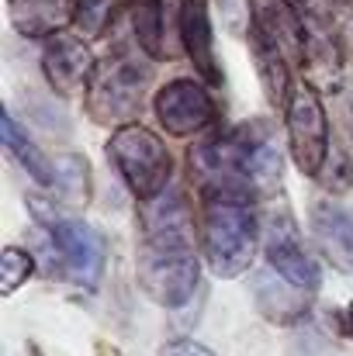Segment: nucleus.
Wrapping results in <instances>:
<instances>
[{"label":"nucleus","mask_w":353,"mask_h":356,"mask_svg":"<svg viewBox=\"0 0 353 356\" xmlns=\"http://www.w3.org/2000/svg\"><path fill=\"white\" fill-rule=\"evenodd\" d=\"M152 111H156L159 128L173 138H187L194 131H205L219 115L208 87L198 80H187V76L163 83L152 97Z\"/></svg>","instance_id":"6e6552de"},{"label":"nucleus","mask_w":353,"mask_h":356,"mask_svg":"<svg viewBox=\"0 0 353 356\" xmlns=\"http://www.w3.org/2000/svg\"><path fill=\"white\" fill-rule=\"evenodd\" d=\"M347 59H350V66H353V28H350V35H347Z\"/></svg>","instance_id":"5701e85b"},{"label":"nucleus","mask_w":353,"mask_h":356,"mask_svg":"<svg viewBox=\"0 0 353 356\" xmlns=\"http://www.w3.org/2000/svg\"><path fill=\"white\" fill-rule=\"evenodd\" d=\"M180 42L194 70L205 76V83L219 87L222 70L215 59V35H212V7L208 0H180Z\"/></svg>","instance_id":"9d476101"},{"label":"nucleus","mask_w":353,"mask_h":356,"mask_svg":"<svg viewBox=\"0 0 353 356\" xmlns=\"http://www.w3.org/2000/svg\"><path fill=\"white\" fill-rule=\"evenodd\" d=\"M132 35L149 59H163V7L159 0H132Z\"/></svg>","instance_id":"dca6fc26"},{"label":"nucleus","mask_w":353,"mask_h":356,"mask_svg":"<svg viewBox=\"0 0 353 356\" xmlns=\"http://www.w3.org/2000/svg\"><path fill=\"white\" fill-rule=\"evenodd\" d=\"M222 10H226V24H229L233 31H242L253 7H249V0H222Z\"/></svg>","instance_id":"412c9836"},{"label":"nucleus","mask_w":353,"mask_h":356,"mask_svg":"<svg viewBox=\"0 0 353 356\" xmlns=\"http://www.w3.org/2000/svg\"><path fill=\"white\" fill-rule=\"evenodd\" d=\"M42 73H45V83L59 97H73V94L91 87V80L97 73V63H94V52L84 45V38L56 35L42 49Z\"/></svg>","instance_id":"1a4fd4ad"},{"label":"nucleus","mask_w":353,"mask_h":356,"mask_svg":"<svg viewBox=\"0 0 353 356\" xmlns=\"http://www.w3.org/2000/svg\"><path fill=\"white\" fill-rule=\"evenodd\" d=\"M31 215L35 222L49 232L52 245L59 249L63 256V270L87 291H94L101 284V273H104V256H108V245H104V236L87 225L84 218H73L66 211H59L56 204L42 201V197H31Z\"/></svg>","instance_id":"39448f33"},{"label":"nucleus","mask_w":353,"mask_h":356,"mask_svg":"<svg viewBox=\"0 0 353 356\" xmlns=\"http://www.w3.org/2000/svg\"><path fill=\"white\" fill-rule=\"evenodd\" d=\"M288 142H291V159L295 166L319 180L326 163H329V118L322 108V97L315 87H298L288 104Z\"/></svg>","instance_id":"423d86ee"},{"label":"nucleus","mask_w":353,"mask_h":356,"mask_svg":"<svg viewBox=\"0 0 353 356\" xmlns=\"http://www.w3.org/2000/svg\"><path fill=\"white\" fill-rule=\"evenodd\" d=\"M340 332H343V336H350V339H353V305L347 308V312H343V318H340Z\"/></svg>","instance_id":"4be33fe9"},{"label":"nucleus","mask_w":353,"mask_h":356,"mask_svg":"<svg viewBox=\"0 0 353 356\" xmlns=\"http://www.w3.org/2000/svg\"><path fill=\"white\" fill-rule=\"evenodd\" d=\"M108 159L115 163L121 173L125 187L146 204L156 201L173 177V156L166 149V142L149 131L146 124H125L115 128L108 138Z\"/></svg>","instance_id":"20e7f679"},{"label":"nucleus","mask_w":353,"mask_h":356,"mask_svg":"<svg viewBox=\"0 0 353 356\" xmlns=\"http://www.w3.org/2000/svg\"><path fill=\"white\" fill-rule=\"evenodd\" d=\"M256 208L253 191L235 184L201 187V249L215 277L233 280L249 270L256 252Z\"/></svg>","instance_id":"f03ea898"},{"label":"nucleus","mask_w":353,"mask_h":356,"mask_svg":"<svg viewBox=\"0 0 353 356\" xmlns=\"http://www.w3.org/2000/svg\"><path fill=\"white\" fill-rule=\"evenodd\" d=\"M31 270H35V256L21 245H7L0 256V294L10 298L21 284H28Z\"/></svg>","instance_id":"a211bd4d"},{"label":"nucleus","mask_w":353,"mask_h":356,"mask_svg":"<svg viewBox=\"0 0 353 356\" xmlns=\"http://www.w3.org/2000/svg\"><path fill=\"white\" fill-rule=\"evenodd\" d=\"M0 135H3V149L10 152V159H17V166L35 180V184H56V173L49 166V159L42 156V149L28 138V131L17 124L10 111L0 115Z\"/></svg>","instance_id":"2eb2a0df"},{"label":"nucleus","mask_w":353,"mask_h":356,"mask_svg":"<svg viewBox=\"0 0 353 356\" xmlns=\"http://www.w3.org/2000/svg\"><path fill=\"white\" fill-rule=\"evenodd\" d=\"M56 187H59V194L70 197L73 204H87V194H91V187H87V159H80V156H63V159L56 163Z\"/></svg>","instance_id":"f3484780"},{"label":"nucleus","mask_w":353,"mask_h":356,"mask_svg":"<svg viewBox=\"0 0 353 356\" xmlns=\"http://www.w3.org/2000/svg\"><path fill=\"white\" fill-rule=\"evenodd\" d=\"M249 49H253L256 76H260V87H263L270 108H288L295 90H291V70H288L284 49L256 24H249Z\"/></svg>","instance_id":"ddd939ff"},{"label":"nucleus","mask_w":353,"mask_h":356,"mask_svg":"<svg viewBox=\"0 0 353 356\" xmlns=\"http://www.w3.org/2000/svg\"><path fill=\"white\" fill-rule=\"evenodd\" d=\"M159 356H219L212 353L208 346H201V343H194V339H173V343H166Z\"/></svg>","instance_id":"aec40b11"},{"label":"nucleus","mask_w":353,"mask_h":356,"mask_svg":"<svg viewBox=\"0 0 353 356\" xmlns=\"http://www.w3.org/2000/svg\"><path fill=\"white\" fill-rule=\"evenodd\" d=\"M115 17V0H77V31L84 38H101Z\"/></svg>","instance_id":"6ab92c4d"},{"label":"nucleus","mask_w":353,"mask_h":356,"mask_svg":"<svg viewBox=\"0 0 353 356\" xmlns=\"http://www.w3.org/2000/svg\"><path fill=\"white\" fill-rule=\"evenodd\" d=\"M7 17L24 38H56L77 17V0H7Z\"/></svg>","instance_id":"f8f14e48"},{"label":"nucleus","mask_w":353,"mask_h":356,"mask_svg":"<svg viewBox=\"0 0 353 356\" xmlns=\"http://www.w3.org/2000/svg\"><path fill=\"white\" fill-rule=\"evenodd\" d=\"M139 287L163 308H184L198 291L194 218L180 187L163 191L142 204V245H139Z\"/></svg>","instance_id":"f257e3e1"},{"label":"nucleus","mask_w":353,"mask_h":356,"mask_svg":"<svg viewBox=\"0 0 353 356\" xmlns=\"http://www.w3.org/2000/svg\"><path fill=\"white\" fill-rule=\"evenodd\" d=\"M253 298H256L260 315L270 318V322H277V325L298 322L308 312V301H312L308 294H301L298 287H291L284 277H277L270 266L253 277Z\"/></svg>","instance_id":"4468645a"},{"label":"nucleus","mask_w":353,"mask_h":356,"mask_svg":"<svg viewBox=\"0 0 353 356\" xmlns=\"http://www.w3.org/2000/svg\"><path fill=\"white\" fill-rule=\"evenodd\" d=\"M267 263L277 277H284L291 287H298L301 294H315L319 284H322V273L315 266V259L308 256L305 242H301V232L291 218L288 208H277L270 218H267Z\"/></svg>","instance_id":"0eeeda50"},{"label":"nucleus","mask_w":353,"mask_h":356,"mask_svg":"<svg viewBox=\"0 0 353 356\" xmlns=\"http://www.w3.org/2000/svg\"><path fill=\"white\" fill-rule=\"evenodd\" d=\"M312 236L326 263L340 273H353V218L336 201H315L312 204Z\"/></svg>","instance_id":"9b49d317"},{"label":"nucleus","mask_w":353,"mask_h":356,"mask_svg":"<svg viewBox=\"0 0 353 356\" xmlns=\"http://www.w3.org/2000/svg\"><path fill=\"white\" fill-rule=\"evenodd\" d=\"M152 80V66L149 63H135L132 56L115 52L104 63H97V73L87 87V115L97 124H135L146 104V87Z\"/></svg>","instance_id":"7ed1b4c3"}]
</instances>
